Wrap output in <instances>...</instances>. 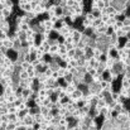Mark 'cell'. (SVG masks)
Returning a JSON list of instances; mask_svg holds the SVG:
<instances>
[{
	"label": "cell",
	"instance_id": "obj_1",
	"mask_svg": "<svg viewBox=\"0 0 130 130\" xmlns=\"http://www.w3.org/2000/svg\"><path fill=\"white\" fill-rule=\"evenodd\" d=\"M42 27L44 28V30L52 32L53 28H54V23H53L49 18H44V19H42Z\"/></svg>",
	"mask_w": 130,
	"mask_h": 130
},
{
	"label": "cell",
	"instance_id": "obj_2",
	"mask_svg": "<svg viewBox=\"0 0 130 130\" xmlns=\"http://www.w3.org/2000/svg\"><path fill=\"white\" fill-rule=\"evenodd\" d=\"M84 97V92L80 90V88H77V90H75L73 91V93L72 95H70V99H71V101H78V100H81Z\"/></svg>",
	"mask_w": 130,
	"mask_h": 130
},
{
	"label": "cell",
	"instance_id": "obj_3",
	"mask_svg": "<svg viewBox=\"0 0 130 130\" xmlns=\"http://www.w3.org/2000/svg\"><path fill=\"white\" fill-rule=\"evenodd\" d=\"M84 57H85L86 59L93 58V48H92V47H90V45H86V47H85V49H84Z\"/></svg>",
	"mask_w": 130,
	"mask_h": 130
},
{
	"label": "cell",
	"instance_id": "obj_4",
	"mask_svg": "<svg viewBox=\"0 0 130 130\" xmlns=\"http://www.w3.org/2000/svg\"><path fill=\"white\" fill-rule=\"evenodd\" d=\"M120 87L125 88V90H130V77H124L120 80Z\"/></svg>",
	"mask_w": 130,
	"mask_h": 130
},
{
	"label": "cell",
	"instance_id": "obj_5",
	"mask_svg": "<svg viewBox=\"0 0 130 130\" xmlns=\"http://www.w3.org/2000/svg\"><path fill=\"white\" fill-rule=\"evenodd\" d=\"M107 29H109V27L106 24H102L101 27H99L97 29H95V34H97V36H105L106 32H107Z\"/></svg>",
	"mask_w": 130,
	"mask_h": 130
},
{
	"label": "cell",
	"instance_id": "obj_6",
	"mask_svg": "<svg viewBox=\"0 0 130 130\" xmlns=\"http://www.w3.org/2000/svg\"><path fill=\"white\" fill-rule=\"evenodd\" d=\"M75 90H77V85H76L75 82H72V84H68V85L66 86L64 92L70 96V95H72V93H73V91H75Z\"/></svg>",
	"mask_w": 130,
	"mask_h": 130
},
{
	"label": "cell",
	"instance_id": "obj_7",
	"mask_svg": "<svg viewBox=\"0 0 130 130\" xmlns=\"http://www.w3.org/2000/svg\"><path fill=\"white\" fill-rule=\"evenodd\" d=\"M1 14H3V19L8 20V19L13 15V9H10V8H4L3 11H1Z\"/></svg>",
	"mask_w": 130,
	"mask_h": 130
},
{
	"label": "cell",
	"instance_id": "obj_8",
	"mask_svg": "<svg viewBox=\"0 0 130 130\" xmlns=\"http://www.w3.org/2000/svg\"><path fill=\"white\" fill-rule=\"evenodd\" d=\"M14 91H15V86H8V87H5V88L3 90V95L6 96V97H9L10 95L14 93Z\"/></svg>",
	"mask_w": 130,
	"mask_h": 130
},
{
	"label": "cell",
	"instance_id": "obj_9",
	"mask_svg": "<svg viewBox=\"0 0 130 130\" xmlns=\"http://www.w3.org/2000/svg\"><path fill=\"white\" fill-rule=\"evenodd\" d=\"M99 64H100V61L97 59V58H91V59H88V67H91V68H97L99 67Z\"/></svg>",
	"mask_w": 130,
	"mask_h": 130
},
{
	"label": "cell",
	"instance_id": "obj_10",
	"mask_svg": "<svg viewBox=\"0 0 130 130\" xmlns=\"http://www.w3.org/2000/svg\"><path fill=\"white\" fill-rule=\"evenodd\" d=\"M23 123H24V126H27V125H34V118L32 115H27L23 119Z\"/></svg>",
	"mask_w": 130,
	"mask_h": 130
},
{
	"label": "cell",
	"instance_id": "obj_11",
	"mask_svg": "<svg viewBox=\"0 0 130 130\" xmlns=\"http://www.w3.org/2000/svg\"><path fill=\"white\" fill-rule=\"evenodd\" d=\"M3 44L8 48V49H13V45H14V42H13V39L10 38V37H8L6 39H4L3 41Z\"/></svg>",
	"mask_w": 130,
	"mask_h": 130
},
{
	"label": "cell",
	"instance_id": "obj_12",
	"mask_svg": "<svg viewBox=\"0 0 130 130\" xmlns=\"http://www.w3.org/2000/svg\"><path fill=\"white\" fill-rule=\"evenodd\" d=\"M63 80H64V82L68 85V84H72V82L75 81V76H73L72 73H70V72H68V73L63 77Z\"/></svg>",
	"mask_w": 130,
	"mask_h": 130
},
{
	"label": "cell",
	"instance_id": "obj_13",
	"mask_svg": "<svg viewBox=\"0 0 130 130\" xmlns=\"http://www.w3.org/2000/svg\"><path fill=\"white\" fill-rule=\"evenodd\" d=\"M102 53H104V51H102L101 48H99V47H95V48H93V57H95V58L100 59V57H101Z\"/></svg>",
	"mask_w": 130,
	"mask_h": 130
},
{
	"label": "cell",
	"instance_id": "obj_14",
	"mask_svg": "<svg viewBox=\"0 0 130 130\" xmlns=\"http://www.w3.org/2000/svg\"><path fill=\"white\" fill-rule=\"evenodd\" d=\"M18 77H19V80H23V81H25V80H29V75H28V72H27V71H23V70L19 72Z\"/></svg>",
	"mask_w": 130,
	"mask_h": 130
},
{
	"label": "cell",
	"instance_id": "obj_15",
	"mask_svg": "<svg viewBox=\"0 0 130 130\" xmlns=\"http://www.w3.org/2000/svg\"><path fill=\"white\" fill-rule=\"evenodd\" d=\"M102 24H104V23H102V20H101L100 18H96V19L92 22V28H93V29H97V28H99V27H101Z\"/></svg>",
	"mask_w": 130,
	"mask_h": 130
},
{
	"label": "cell",
	"instance_id": "obj_16",
	"mask_svg": "<svg viewBox=\"0 0 130 130\" xmlns=\"http://www.w3.org/2000/svg\"><path fill=\"white\" fill-rule=\"evenodd\" d=\"M57 72H58L59 77H61V78H63V77H64V76H66V75H67V73L70 72V71H68V70H67L66 67H61V68H59V70H58Z\"/></svg>",
	"mask_w": 130,
	"mask_h": 130
},
{
	"label": "cell",
	"instance_id": "obj_17",
	"mask_svg": "<svg viewBox=\"0 0 130 130\" xmlns=\"http://www.w3.org/2000/svg\"><path fill=\"white\" fill-rule=\"evenodd\" d=\"M8 119H9V123H17L19 120L17 114H8Z\"/></svg>",
	"mask_w": 130,
	"mask_h": 130
},
{
	"label": "cell",
	"instance_id": "obj_18",
	"mask_svg": "<svg viewBox=\"0 0 130 130\" xmlns=\"http://www.w3.org/2000/svg\"><path fill=\"white\" fill-rule=\"evenodd\" d=\"M76 5H77L76 0H66V8H70V9H72V8H75Z\"/></svg>",
	"mask_w": 130,
	"mask_h": 130
},
{
	"label": "cell",
	"instance_id": "obj_19",
	"mask_svg": "<svg viewBox=\"0 0 130 130\" xmlns=\"http://www.w3.org/2000/svg\"><path fill=\"white\" fill-rule=\"evenodd\" d=\"M9 37V33H6V32H4L3 29H0V42H3L4 39H6Z\"/></svg>",
	"mask_w": 130,
	"mask_h": 130
},
{
	"label": "cell",
	"instance_id": "obj_20",
	"mask_svg": "<svg viewBox=\"0 0 130 130\" xmlns=\"http://www.w3.org/2000/svg\"><path fill=\"white\" fill-rule=\"evenodd\" d=\"M43 73L45 75V77H47V78H51V77H52V75H53V71H52L49 67H47V68L44 70Z\"/></svg>",
	"mask_w": 130,
	"mask_h": 130
},
{
	"label": "cell",
	"instance_id": "obj_21",
	"mask_svg": "<svg viewBox=\"0 0 130 130\" xmlns=\"http://www.w3.org/2000/svg\"><path fill=\"white\" fill-rule=\"evenodd\" d=\"M49 112H51V110H49L47 106H42V107H41V114H42L43 116H47Z\"/></svg>",
	"mask_w": 130,
	"mask_h": 130
},
{
	"label": "cell",
	"instance_id": "obj_22",
	"mask_svg": "<svg viewBox=\"0 0 130 130\" xmlns=\"http://www.w3.org/2000/svg\"><path fill=\"white\" fill-rule=\"evenodd\" d=\"M29 66H30V63H29V62H25V61L20 62V67H22V70H23V71H27V70L29 68Z\"/></svg>",
	"mask_w": 130,
	"mask_h": 130
},
{
	"label": "cell",
	"instance_id": "obj_23",
	"mask_svg": "<svg viewBox=\"0 0 130 130\" xmlns=\"http://www.w3.org/2000/svg\"><path fill=\"white\" fill-rule=\"evenodd\" d=\"M5 130H18L17 129V124H15V123H8Z\"/></svg>",
	"mask_w": 130,
	"mask_h": 130
},
{
	"label": "cell",
	"instance_id": "obj_24",
	"mask_svg": "<svg viewBox=\"0 0 130 130\" xmlns=\"http://www.w3.org/2000/svg\"><path fill=\"white\" fill-rule=\"evenodd\" d=\"M100 19L102 20V23H104V24H106V23L109 22V19H110V17H109L107 14H101V17H100Z\"/></svg>",
	"mask_w": 130,
	"mask_h": 130
},
{
	"label": "cell",
	"instance_id": "obj_25",
	"mask_svg": "<svg viewBox=\"0 0 130 130\" xmlns=\"http://www.w3.org/2000/svg\"><path fill=\"white\" fill-rule=\"evenodd\" d=\"M6 0H0V11H3L4 8H6V4H5Z\"/></svg>",
	"mask_w": 130,
	"mask_h": 130
},
{
	"label": "cell",
	"instance_id": "obj_26",
	"mask_svg": "<svg viewBox=\"0 0 130 130\" xmlns=\"http://www.w3.org/2000/svg\"><path fill=\"white\" fill-rule=\"evenodd\" d=\"M47 130H57V126H54L53 124H49L48 128H47Z\"/></svg>",
	"mask_w": 130,
	"mask_h": 130
}]
</instances>
